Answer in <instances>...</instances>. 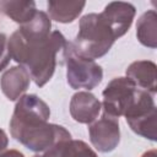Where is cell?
I'll list each match as a JSON object with an SVG mask.
<instances>
[{"label":"cell","instance_id":"cell-3","mask_svg":"<svg viewBox=\"0 0 157 157\" xmlns=\"http://www.w3.org/2000/svg\"><path fill=\"white\" fill-rule=\"evenodd\" d=\"M117 39L105 17L101 12H92L81 17L78 32L70 47L77 55L96 60L105 55Z\"/></svg>","mask_w":157,"mask_h":157},{"label":"cell","instance_id":"cell-18","mask_svg":"<svg viewBox=\"0 0 157 157\" xmlns=\"http://www.w3.org/2000/svg\"><path fill=\"white\" fill-rule=\"evenodd\" d=\"M7 144H9L7 135L2 129H0V152H2L7 147Z\"/></svg>","mask_w":157,"mask_h":157},{"label":"cell","instance_id":"cell-4","mask_svg":"<svg viewBox=\"0 0 157 157\" xmlns=\"http://www.w3.org/2000/svg\"><path fill=\"white\" fill-rule=\"evenodd\" d=\"M124 117L128 125L135 134L151 141L156 140L157 110L153 94L140 90L136 99L126 110Z\"/></svg>","mask_w":157,"mask_h":157},{"label":"cell","instance_id":"cell-11","mask_svg":"<svg viewBox=\"0 0 157 157\" xmlns=\"http://www.w3.org/2000/svg\"><path fill=\"white\" fill-rule=\"evenodd\" d=\"M126 77L130 78L139 88L155 96L156 88V64L150 60H137L131 63L126 71Z\"/></svg>","mask_w":157,"mask_h":157},{"label":"cell","instance_id":"cell-2","mask_svg":"<svg viewBox=\"0 0 157 157\" xmlns=\"http://www.w3.org/2000/svg\"><path fill=\"white\" fill-rule=\"evenodd\" d=\"M49 105L37 94H23L17 99L11 120V136L34 152H45L58 142L70 140L61 125L49 123Z\"/></svg>","mask_w":157,"mask_h":157},{"label":"cell","instance_id":"cell-15","mask_svg":"<svg viewBox=\"0 0 157 157\" xmlns=\"http://www.w3.org/2000/svg\"><path fill=\"white\" fill-rule=\"evenodd\" d=\"M136 37L139 42L148 48L157 47V13L155 10L144 12L136 23Z\"/></svg>","mask_w":157,"mask_h":157},{"label":"cell","instance_id":"cell-17","mask_svg":"<svg viewBox=\"0 0 157 157\" xmlns=\"http://www.w3.org/2000/svg\"><path fill=\"white\" fill-rule=\"evenodd\" d=\"M0 157H25L22 152L17 150H4L0 152Z\"/></svg>","mask_w":157,"mask_h":157},{"label":"cell","instance_id":"cell-1","mask_svg":"<svg viewBox=\"0 0 157 157\" xmlns=\"http://www.w3.org/2000/svg\"><path fill=\"white\" fill-rule=\"evenodd\" d=\"M7 47L11 59L28 71L38 87H43L52 78L58 63H65L69 42L61 32L52 31L48 13L38 10L29 22L10 36Z\"/></svg>","mask_w":157,"mask_h":157},{"label":"cell","instance_id":"cell-16","mask_svg":"<svg viewBox=\"0 0 157 157\" xmlns=\"http://www.w3.org/2000/svg\"><path fill=\"white\" fill-rule=\"evenodd\" d=\"M7 37L5 33H0V71H2L10 63L11 55L7 47Z\"/></svg>","mask_w":157,"mask_h":157},{"label":"cell","instance_id":"cell-6","mask_svg":"<svg viewBox=\"0 0 157 157\" xmlns=\"http://www.w3.org/2000/svg\"><path fill=\"white\" fill-rule=\"evenodd\" d=\"M140 90L126 76L113 78L102 92L103 113L119 119L131 107Z\"/></svg>","mask_w":157,"mask_h":157},{"label":"cell","instance_id":"cell-20","mask_svg":"<svg viewBox=\"0 0 157 157\" xmlns=\"http://www.w3.org/2000/svg\"><path fill=\"white\" fill-rule=\"evenodd\" d=\"M33 157H47V156H45V155L43 153V155H34Z\"/></svg>","mask_w":157,"mask_h":157},{"label":"cell","instance_id":"cell-21","mask_svg":"<svg viewBox=\"0 0 157 157\" xmlns=\"http://www.w3.org/2000/svg\"><path fill=\"white\" fill-rule=\"evenodd\" d=\"M1 13H2V12H1V9H0V15H1Z\"/></svg>","mask_w":157,"mask_h":157},{"label":"cell","instance_id":"cell-10","mask_svg":"<svg viewBox=\"0 0 157 157\" xmlns=\"http://www.w3.org/2000/svg\"><path fill=\"white\" fill-rule=\"evenodd\" d=\"M29 83L31 76L28 71L21 65L7 69L0 78L1 91L9 101H17L21 96H23V93L29 87Z\"/></svg>","mask_w":157,"mask_h":157},{"label":"cell","instance_id":"cell-13","mask_svg":"<svg viewBox=\"0 0 157 157\" xmlns=\"http://www.w3.org/2000/svg\"><path fill=\"white\" fill-rule=\"evenodd\" d=\"M47 157H98L96 151L92 150L85 141L81 140H65L58 142L52 148L44 152Z\"/></svg>","mask_w":157,"mask_h":157},{"label":"cell","instance_id":"cell-19","mask_svg":"<svg viewBox=\"0 0 157 157\" xmlns=\"http://www.w3.org/2000/svg\"><path fill=\"white\" fill-rule=\"evenodd\" d=\"M141 157H157V152H156V150L153 148V150H150V151L145 152Z\"/></svg>","mask_w":157,"mask_h":157},{"label":"cell","instance_id":"cell-8","mask_svg":"<svg viewBox=\"0 0 157 157\" xmlns=\"http://www.w3.org/2000/svg\"><path fill=\"white\" fill-rule=\"evenodd\" d=\"M101 13L110 25L115 37L120 38L129 31L136 13V9L130 2L112 1L104 6Z\"/></svg>","mask_w":157,"mask_h":157},{"label":"cell","instance_id":"cell-14","mask_svg":"<svg viewBox=\"0 0 157 157\" xmlns=\"http://www.w3.org/2000/svg\"><path fill=\"white\" fill-rule=\"evenodd\" d=\"M0 9L2 15L20 26L29 22L38 11L34 1H0Z\"/></svg>","mask_w":157,"mask_h":157},{"label":"cell","instance_id":"cell-12","mask_svg":"<svg viewBox=\"0 0 157 157\" xmlns=\"http://www.w3.org/2000/svg\"><path fill=\"white\" fill-rule=\"evenodd\" d=\"M86 6L85 1H48V16L60 23H70L78 17Z\"/></svg>","mask_w":157,"mask_h":157},{"label":"cell","instance_id":"cell-9","mask_svg":"<svg viewBox=\"0 0 157 157\" xmlns=\"http://www.w3.org/2000/svg\"><path fill=\"white\" fill-rule=\"evenodd\" d=\"M102 110V103L88 91L76 92L70 101L71 118L81 124H92Z\"/></svg>","mask_w":157,"mask_h":157},{"label":"cell","instance_id":"cell-7","mask_svg":"<svg viewBox=\"0 0 157 157\" xmlns=\"http://www.w3.org/2000/svg\"><path fill=\"white\" fill-rule=\"evenodd\" d=\"M90 141L92 146L103 153L112 152L117 148L120 141L119 119L105 113L99 119H96L88 126Z\"/></svg>","mask_w":157,"mask_h":157},{"label":"cell","instance_id":"cell-5","mask_svg":"<svg viewBox=\"0 0 157 157\" xmlns=\"http://www.w3.org/2000/svg\"><path fill=\"white\" fill-rule=\"evenodd\" d=\"M65 63H66V80L71 88L74 90L85 88L90 91L101 83L103 78L102 66L98 65L94 60L80 56L76 53H74V50L70 47V43H69Z\"/></svg>","mask_w":157,"mask_h":157}]
</instances>
